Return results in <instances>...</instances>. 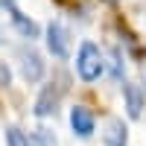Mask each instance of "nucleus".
<instances>
[{
  "mask_svg": "<svg viewBox=\"0 0 146 146\" xmlns=\"http://www.w3.org/2000/svg\"><path fill=\"white\" fill-rule=\"evenodd\" d=\"M76 73L82 82H96L105 73V62H102V53L94 41H85L79 47V56H76Z\"/></svg>",
  "mask_w": 146,
  "mask_h": 146,
  "instance_id": "nucleus-1",
  "label": "nucleus"
},
{
  "mask_svg": "<svg viewBox=\"0 0 146 146\" xmlns=\"http://www.w3.org/2000/svg\"><path fill=\"white\" fill-rule=\"evenodd\" d=\"M47 50L56 58H67L70 56V32H67L64 23L53 21L50 27H47Z\"/></svg>",
  "mask_w": 146,
  "mask_h": 146,
  "instance_id": "nucleus-2",
  "label": "nucleus"
},
{
  "mask_svg": "<svg viewBox=\"0 0 146 146\" xmlns=\"http://www.w3.org/2000/svg\"><path fill=\"white\" fill-rule=\"evenodd\" d=\"M44 62H41V56L32 50H21V76L27 79V82H41L44 79Z\"/></svg>",
  "mask_w": 146,
  "mask_h": 146,
  "instance_id": "nucleus-3",
  "label": "nucleus"
},
{
  "mask_svg": "<svg viewBox=\"0 0 146 146\" xmlns=\"http://www.w3.org/2000/svg\"><path fill=\"white\" fill-rule=\"evenodd\" d=\"M123 100H126V114H129L131 120H140L143 105H146V94H143V88H140V85L126 82V85H123Z\"/></svg>",
  "mask_w": 146,
  "mask_h": 146,
  "instance_id": "nucleus-4",
  "label": "nucleus"
},
{
  "mask_svg": "<svg viewBox=\"0 0 146 146\" xmlns=\"http://www.w3.org/2000/svg\"><path fill=\"white\" fill-rule=\"evenodd\" d=\"M70 129H73V135H79V137H91L94 129H96V120H94V114L85 105H76L70 111Z\"/></svg>",
  "mask_w": 146,
  "mask_h": 146,
  "instance_id": "nucleus-5",
  "label": "nucleus"
},
{
  "mask_svg": "<svg viewBox=\"0 0 146 146\" xmlns=\"http://www.w3.org/2000/svg\"><path fill=\"white\" fill-rule=\"evenodd\" d=\"M0 6H6L9 9V15H12V23H15V29L23 35V38H38V27H35V23L29 21V18H23L21 15V9L15 6V0H0Z\"/></svg>",
  "mask_w": 146,
  "mask_h": 146,
  "instance_id": "nucleus-6",
  "label": "nucleus"
},
{
  "mask_svg": "<svg viewBox=\"0 0 146 146\" xmlns=\"http://www.w3.org/2000/svg\"><path fill=\"white\" fill-rule=\"evenodd\" d=\"M102 140H105V146H126V143H129V129H126V123H123V120H111L108 129H105V135H102Z\"/></svg>",
  "mask_w": 146,
  "mask_h": 146,
  "instance_id": "nucleus-7",
  "label": "nucleus"
},
{
  "mask_svg": "<svg viewBox=\"0 0 146 146\" xmlns=\"http://www.w3.org/2000/svg\"><path fill=\"white\" fill-rule=\"evenodd\" d=\"M53 111H56V94H53V88H44V94L38 96V102H35V114L50 117Z\"/></svg>",
  "mask_w": 146,
  "mask_h": 146,
  "instance_id": "nucleus-8",
  "label": "nucleus"
},
{
  "mask_svg": "<svg viewBox=\"0 0 146 146\" xmlns=\"http://www.w3.org/2000/svg\"><path fill=\"white\" fill-rule=\"evenodd\" d=\"M29 146H56V135H53L50 129H38L29 137Z\"/></svg>",
  "mask_w": 146,
  "mask_h": 146,
  "instance_id": "nucleus-9",
  "label": "nucleus"
},
{
  "mask_svg": "<svg viewBox=\"0 0 146 146\" xmlns=\"http://www.w3.org/2000/svg\"><path fill=\"white\" fill-rule=\"evenodd\" d=\"M6 146H29V137L18 126H9L6 129Z\"/></svg>",
  "mask_w": 146,
  "mask_h": 146,
  "instance_id": "nucleus-10",
  "label": "nucleus"
},
{
  "mask_svg": "<svg viewBox=\"0 0 146 146\" xmlns=\"http://www.w3.org/2000/svg\"><path fill=\"white\" fill-rule=\"evenodd\" d=\"M126 73V64H123V56H120V50H111V76L120 82Z\"/></svg>",
  "mask_w": 146,
  "mask_h": 146,
  "instance_id": "nucleus-11",
  "label": "nucleus"
},
{
  "mask_svg": "<svg viewBox=\"0 0 146 146\" xmlns=\"http://www.w3.org/2000/svg\"><path fill=\"white\" fill-rule=\"evenodd\" d=\"M0 85H9V67L0 64Z\"/></svg>",
  "mask_w": 146,
  "mask_h": 146,
  "instance_id": "nucleus-12",
  "label": "nucleus"
}]
</instances>
